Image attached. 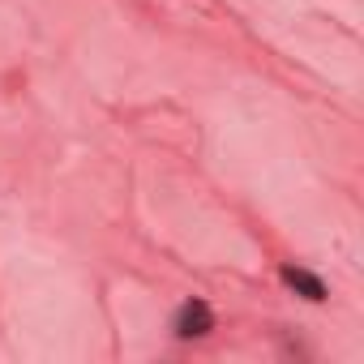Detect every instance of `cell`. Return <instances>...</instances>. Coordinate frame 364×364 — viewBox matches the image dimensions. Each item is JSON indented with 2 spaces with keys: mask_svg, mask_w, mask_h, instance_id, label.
<instances>
[{
  "mask_svg": "<svg viewBox=\"0 0 364 364\" xmlns=\"http://www.w3.org/2000/svg\"><path fill=\"white\" fill-rule=\"evenodd\" d=\"M171 330H176V338H202V334H210V330H215L210 304H206V300H185V304L176 309Z\"/></svg>",
  "mask_w": 364,
  "mask_h": 364,
  "instance_id": "cell-1",
  "label": "cell"
},
{
  "mask_svg": "<svg viewBox=\"0 0 364 364\" xmlns=\"http://www.w3.org/2000/svg\"><path fill=\"white\" fill-rule=\"evenodd\" d=\"M283 283H287L296 296L313 300V304H321V300H326V283H321L313 270H304V266H283Z\"/></svg>",
  "mask_w": 364,
  "mask_h": 364,
  "instance_id": "cell-2",
  "label": "cell"
}]
</instances>
